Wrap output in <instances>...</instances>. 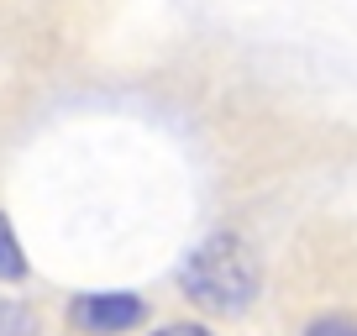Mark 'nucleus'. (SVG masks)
Segmentation results:
<instances>
[{
    "mask_svg": "<svg viewBox=\"0 0 357 336\" xmlns=\"http://www.w3.org/2000/svg\"><path fill=\"white\" fill-rule=\"evenodd\" d=\"M178 284L190 289V300H200L205 310H221V315H236L252 305L257 294V258L252 247L242 242V236H211V242H200L184 258V268H178Z\"/></svg>",
    "mask_w": 357,
    "mask_h": 336,
    "instance_id": "1",
    "label": "nucleus"
},
{
    "mask_svg": "<svg viewBox=\"0 0 357 336\" xmlns=\"http://www.w3.org/2000/svg\"><path fill=\"white\" fill-rule=\"evenodd\" d=\"M158 336H205L200 326H168V331H158Z\"/></svg>",
    "mask_w": 357,
    "mask_h": 336,
    "instance_id": "5",
    "label": "nucleus"
},
{
    "mask_svg": "<svg viewBox=\"0 0 357 336\" xmlns=\"http://www.w3.org/2000/svg\"><path fill=\"white\" fill-rule=\"evenodd\" d=\"M305 336H357V326H352V321H342V315H326V321H315Z\"/></svg>",
    "mask_w": 357,
    "mask_h": 336,
    "instance_id": "4",
    "label": "nucleus"
},
{
    "mask_svg": "<svg viewBox=\"0 0 357 336\" xmlns=\"http://www.w3.org/2000/svg\"><path fill=\"white\" fill-rule=\"evenodd\" d=\"M26 273V258H22V242H16L11 221L0 215V279H22Z\"/></svg>",
    "mask_w": 357,
    "mask_h": 336,
    "instance_id": "3",
    "label": "nucleus"
},
{
    "mask_svg": "<svg viewBox=\"0 0 357 336\" xmlns=\"http://www.w3.org/2000/svg\"><path fill=\"white\" fill-rule=\"evenodd\" d=\"M137 321H142L137 294H84V300H74V326H84V331H126Z\"/></svg>",
    "mask_w": 357,
    "mask_h": 336,
    "instance_id": "2",
    "label": "nucleus"
}]
</instances>
